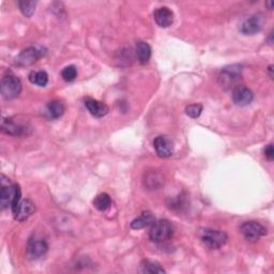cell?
I'll return each instance as SVG.
<instances>
[{"label": "cell", "instance_id": "cell-24", "mask_svg": "<svg viewBox=\"0 0 274 274\" xmlns=\"http://www.w3.org/2000/svg\"><path fill=\"white\" fill-rule=\"evenodd\" d=\"M61 76L66 82H73L77 77V69L74 66L66 67L61 72Z\"/></svg>", "mask_w": 274, "mask_h": 274}, {"label": "cell", "instance_id": "cell-2", "mask_svg": "<svg viewBox=\"0 0 274 274\" xmlns=\"http://www.w3.org/2000/svg\"><path fill=\"white\" fill-rule=\"evenodd\" d=\"M21 189L18 184L5 185L2 183V190H0V206L5 210L11 207L12 211H14L18 204L21 203Z\"/></svg>", "mask_w": 274, "mask_h": 274}, {"label": "cell", "instance_id": "cell-8", "mask_svg": "<svg viewBox=\"0 0 274 274\" xmlns=\"http://www.w3.org/2000/svg\"><path fill=\"white\" fill-rule=\"evenodd\" d=\"M254 99V93L251 89L243 85L237 86L232 90V100L236 105L238 106H246L251 104Z\"/></svg>", "mask_w": 274, "mask_h": 274}, {"label": "cell", "instance_id": "cell-6", "mask_svg": "<svg viewBox=\"0 0 274 274\" xmlns=\"http://www.w3.org/2000/svg\"><path fill=\"white\" fill-rule=\"evenodd\" d=\"M241 233L248 242H256L267 233V229L260 223L250 221L243 223L240 227Z\"/></svg>", "mask_w": 274, "mask_h": 274}, {"label": "cell", "instance_id": "cell-3", "mask_svg": "<svg viewBox=\"0 0 274 274\" xmlns=\"http://www.w3.org/2000/svg\"><path fill=\"white\" fill-rule=\"evenodd\" d=\"M22 88L21 80L12 72H9L2 80L0 92L5 100H13L21 94Z\"/></svg>", "mask_w": 274, "mask_h": 274}, {"label": "cell", "instance_id": "cell-23", "mask_svg": "<svg viewBox=\"0 0 274 274\" xmlns=\"http://www.w3.org/2000/svg\"><path fill=\"white\" fill-rule=\"evenodd\" d=\"M36 6V2H26V0H22V2H18V7L22 13L26 16L30 17L34 13Z\"/></svg>", "mask_w": 274, "mask_h": 274}, {"label": "cell", "instance_id": "cell-5", "mask_svg": "<svg viewBox=\"0 0 274 274\" xmlns=\"http://www.w3.org/2000/svg\"><path fill=\"white\" fill-rule=\"evenodd\" d=\"M173 234L172 224L168 220H159L152 224L149 232V238L156 243H162L169 240Z\"/></svg>", "mask_w": 274, "mask_h": 274}, {"label": "cell", "instance_id": "cell-14", "mask_svg": "<svg viewBox=\"0 0 274 274\" xmlns=\"http://www.w3.org/2000/svg\"><path fill=\"white\" fill-rule=\"evenodd\" d=\"M85 106L88 109L89 113L96 117V118H102L108 114V106L102 102H99L96 100L93 99H87L85 101Z\"/></svg>", "mask_w": 274, "mask_h": 274}, {"label": "cell", "instance_id": "cell-25", "mask_svg": "<svg viewBox=\"0 0 274 274\" xmlns=\"http://www.w3.org/2000/svg\"><path fill=\"white\" fill-rule=\"evenodd\" d=\"M203 105L202 104H190L185 107V113L191 118H198L203 113Z\"/></svg>", "mask_w": 274, "mask_h": 274}, {"label": "cell", "instance_id": "cell-13", "mask_svg": "<svg viewBox=\"0 0 274 274\" xmlns=\"http://www.w3.org/2000/svg\"><path fill=\"white\" fill-rule=\"evenodd\" d=\"M154 21L162 28H167L173 23V12L167 8L162 7L154 11Z\"/></svg>", "mask_w": 274, "mask_h": 274}, {"label": "cell", "instance_id": "cell-10", "mask_svg": "<svg viewBox=\"0 0 274 274\" xmlns=\"http://www.w3.org/2000/svg\"><path fill=\"white\" fill-rule=\"evenodd\" d=\"M264 27V17L260 14H254L246 18L241 25V32L246 35H252L259 32Z\"/></svg>", "mask_w": 274, "mask_h": 274}, {"label": "cell", "instance_id": "cell-16", "mask_svg": "<svg viewBox=\"0 0 274 274\" xmlns=\"http://www.w3.org/2000/svg\"><path fill=\"white\" fill-rule=\"evenodd\" d=\"M154 222H155V219L153 214L151 212H149V211H147V212L142 213V216H140L139 218H136L135 220L132 221L131 227L133 229H142L147 226L152 225Z\"/></svg>", "mask_w": 274, "mask_h": 274}, {"label": "cell", "instance_id": "cell-7", "mask_svg": "<svg viewBox=\"0 0 274 274\" xmlns=\"http://www.w3.org/2000/svg\"><path fill=\"white\" fill-rule=\"evenodd\" d=\"M42 57V52L36 47H28L24 49L16 57V64L19 67H29Z\"/></svg>", "mask_w": 274, "mask_h": 274}, {"label": "cell", "instance_id": "cell-9", "mask_svg": "<svg viewBox=\"0 0 274 274\" xmlns=\"http://www.w3.org/2000/svg\"><path fill=\"white\" fill-rule=\"evenodd\" d=\"M47 251H48V245L45 240L38 238V237H35V236L28 240L27 252L31 258H34V259L40 258L44 256Z\"/></svg>", "mask_w": 274, "mask_h": 274}, {"label": "cell", "instance_id": "cell-21", "mask_svg": "<svg viewBox=\"0 0 274 274\" xmlns=\"http://www.w3.org/2000/svg\"><path fill=\"white\" fill-rule=\"evenodd\" d=\"M110 204H111V198L107 193L100 194L93 199V206L99 211L107 210L110 207Z\"/></svg>", "mask_w": 274, "mask_h": 274}, {"label": "cell", "instance_id": "cell-1", "mask_svg": "<svg viewBox=\"0 0 274 274\" xmlns=\"http://www.w3.org/2000/svg\"><path fill=\"white\" fill-rule=\"evenodd\" d=\"M242 66L231 65L223 68L219 75V84L225 90L234 89L242 80Z\"/></svg>", "mask_w": 274, "mask_h": 274}, {"label": "cell", "instance_id": "cell-11", "mask_svg": "<svg viewBox=\"0 0 274 274\" xmlns=\"http://www.w3.org/2000/svg\"><path fill=\"white\" fill-rule=\"evenodd\" d=\"M153 148L160 158H169L173 153V146L167 136H158L153 141Z\"/></svg>", "mask_w": 274, "mask_h": 274}, {"label": "cell", "instance_id": "cell-17", "mask_svg": "<svg viewBox=\"0 0 274 274\" xmlns=\"http://www.w3.org/2000/svg\"><path fill=\"white\" fill-rule=\"evenodd\" d=\"M136 54L142 65L148 64L151 57V47L147 42L140 41L136 44Z\"/></svg>", "mask_w": 274, "mask_h": 274}, {"label": "cell", "instance_id": "cell-18", "mask_svg": "<svg viewBox=\"0 0 274 274\" xmlns=\"http://www.w3.org/2000/svg\"><path fill=\"white\" fill-rule=\"evenodd\" d=\"M141 271L143 273H150V274L165 273V270L163 269V267H161L159 263H156V261H152V260H148V259L142 261Z\"/></svg>", "mask_w": 274, "mask_h": 274}, {"label": "cell", "instance_id": "cell-19", "mask_svg": "<svg viewBox=\"0 0 274 274\" xmlns=\"http://www.w3.org/2000/svg\"><path fill=\"white\" fill-rule=\"evenodd\" d=\"M66 110V107L64 105V103L60 102V101H51L47 104V111L49 116L54 119L60 118L62 115H64Z\"/></svg>", "mask_w": 274, "mask_h": 274}, {"label": "cell", "instance_id": "cell-26", "mask_svg": "<svg viewBox=\"0 0 274 274\" xmlns=\"http://www.w3.org/2000/svg\"><path fill=\"white\" fill-rule=\"evenodd\" d=\"M265 156L267 158L268 161H273L274 160V150H273V145L269 144L265 148Z\"/></svg>", "mask_w": 274, "mask_h": 274}, {"label": "cell", "instance_id": "cell-12", "mask_svg": "<svg viewBox=\"0 0 274 274\" xmlns=\"http://www.w3.org/2000/svg\"><path fill=\"white\" fill-rule=\"evenodd\" d=\"M35 211V205L30 201V199H22L18 206L14 211H12L14 216V219L18 222H23L27 220L30 216H32Z\"/></svg>", "mask_w": 274, "mask_h": 274}, {"label": "cell", "instance_id": "cell-20", "mask_svg": "<svg viewBox=\"0 0 274 274\" xmlns=\"http://www.w3.org/2000/svg\"><path fill=\"white\" fill-rule=\"evenodd\" d=\"M29 81L33 85L45 87L48 83V75L45 71H33L29 74Z\"/></svg>", "mask_w": 274, "mask_h": 274}, {"label": "cell", "instance_id": "cell-22", "mask_svg": "<svg viewBox=\"0 0 274 274\" xmlns=\"http://www.w3.org/2000/svg\"><path fill=\"white\" fill-rule=\"evenodd\" d=\"M163 182H164L163 178L153 172L149 173V175H147V177L145 178V184H147L148 188L151 190H158L159 188H161Z\"/></svg>", "mask_w": 274, "mask_h": 274}, {"label": "cell", "instance_id": "cell-4", "mask_svg": "<svg viewBox=\"0 0 274 274\" xmlns=\"http://www.w3.org/2000/svg\"><path fill=\"white\" fill-rule=\"evenodd\" d=\"M199 237H201L203 243L207 247L211 248V250H218V248L225 245L228 240V236L226 232L212 228L202 229Z\"/></svg>", "mask_w": 274, "mask_h": 274}, {"label": "cell", "instance_id": "cell-15", "mask_svg": "<svg viewBox=\"0 0 274 274\" xmlns=\"http://www.w3.org/2000/svg\"><path fill=\"white\" fill-rule=\"evenodd\" d=\"M2 129L5 133L12 135V136H21L26 133V128L21 126V124L15 123L11 118H6L3 120Z\"/></svg>", "mask_w": 274, "mask_h": 274}]
</instances>
